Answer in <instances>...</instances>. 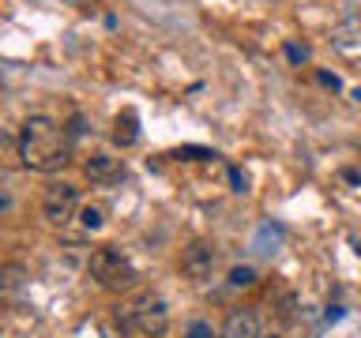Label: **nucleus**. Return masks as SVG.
<instances>
[{
  "label": "nucleus",
  "mask_w": 361,
  "mask_h": 338,
  "mask_svg": "<svg viewBox=\"0 0 361 338\" xmlns=\"http://www.w3.org/2000/svg\"><path fill=\"white\" fill-rule=\"evenodd\" d=\"M354 101H361V87H357V90H354Z\"/></svg>",
  "instance_id": "obj_18"
},
{
  "label": "nucleus",
  "mask_w": 361,
  "mask_h": 338,
  "mask_svg": "<svg viewBox=\"0 0 361 338\" xmlns=\"http://www.w3.org/2000/svg\"><path fill=\"white\" fill-rule=\"evenodd\" d=\"M282 49H286V61H290V64H305V61H309V45L286 42V45H282Z\"/></svg>",
  "instance_id": "obj_13"
},
{
  "label": "nucleus",
  "mask_w": 361,
  "mask_h": 338,
  "mask_svg": "<svg viewBox=\"0 0 361 338\" xmlns=\"http://www.w3.org/2000/svg\"><path fill=\"white\" fill-rule=\"evenodd\" d=\"M185 338H214V327H211L207 320H192L188 331H185Z\"/></svg>",
  "instance_id": "obj_14"
},
{
  "label": "nucleus",
  "mask_w": 361,
  "mask_h": 338,
  "mask_svg": "<svg viewBox=\"0 0 361 338\" xmlns=\"http://www.w3.org/2000/svg\"><path fill=\"white\" fill-rule=\"evenodd\" d=\"M79 222H83V230H90V233L102 230V211L98 207H83L79 211Z\"/></svg>",
  "instance_id": "obj_12"
},
{
  "label": "nucleus",
  "mask_w": 361,
  "mask_h": 338,
  "mask_svg": "<svg viewBox=\"0 0 361 338\" xmlns=\"http://www.w3.org/2000/svg\"><path fill=\"white\" fill-rule=\"evenodd\" d=\"M222 338H259V315L252 308H233L222 323Z\"/></svg>",
  "instance_id": "obj_6"
},
{
  "label": "nucleus",
  "mask_w": 361,
  "mask_h": 338,
  "mask_svg": "<svg viewBox=\"0 0 361 338\" xmlns=\"http://www.w3.org/2000/svg\"><path fill=\"white\" fill-rule=\"evenodd\" d=\"M214 263H219V252H214V244H207V241H192L185 248V256H180V270H185L192 282L211 278Z\"/></svg>",
  "instance_id": "obj_5"
},
{
  "label": "nucleus",
  "mask_w": 361,
  "mask_h": 338,
  "mask_svg": "<svg viewBox=\"0 0 361 338\" xmlns=\"http://www.w3.org/2000/svg\"><path fill=\"white\" fill-rule=\"evenodd\" d=\"M75 207H79V188L75 184H49L45 188V196H42V214L49 222H68L75 214Z\"/></svg>",
  "instance_id": "obj_4"
},
{
  "label": "nucleus",
  "mask_w": 361,
  "mask_h": 338,
  "mask_svg": "<svg viewBox=\"0 0 361 338\" xmlns=\"http://www.w3.org/2000/svg\"><path fill=\"white\" fill-rule=\"evenodd\" d=\"M230 184H233V192H237V196H245V192H248V177H245L237 165H230Z\"/></svg>",
  "instance_id": "obj_15"
},
{
  "label": "nucleus",
  "mask_w": 361,
  "mask_h": 338,
  "mask_svg": "<svg viewBox=\"0 0 361 338\" xmlns=\"http://www.w3.org/2000/svg\"><path fill=\"white\" fill-rule=\"evenodd\" d=\"M279 244H282V225H275V222H264L256 230V241H252V248L259 256H271V252H279Z\"/></svg>",
  "instance_id": "obj_9"
},
{
  "label": "nucleus",
  "mask_w": 361,
  "mask_h": 338,
  "mask_svg": "<svg viewBox=\"0 0 361 338\" xmlns=\"http://www.w3.org/2000/svg\"><path fill=\"white\" fill-rule=\"evenodd\" d=\"M83 173L90 180H113L117 177V158H109V154H90L87 162H83Z\"/></svg>",
  "instance_id": "obj_8"
},
{
  "label": "nucleus",
  "mask_w": 361,
  "mask_h": 338,
  "mask_svg": "<svg viewBox=\"0 0 361 338\" xmlns=\"http://www.w3.org/2000/svg\"><path fill=\"white\" fill-rule=\"evenodd\" d=\"M259 338H279V334H259Z\"/></svg>",
  "instance_id": "obj_19"
},
{
  "label": "nucleus",
  "mask_w": 361,
  "mask_h": 338,
  "mask_svg": "<svg viewBox=\"0 0 361 338\" xmlns=\"http://www.w3.org/2000/svg\"><path fill=\"white\" fill-rule=\"evenodd\" d=\"M346 180H350V184H361V173H357V169H346V173H343Z\"/></svg>",
  "instance_id": "obj_17"
},
{
  "label": "nucleus",
  "mask_w": 361,
  "mask_h": 338,
  "mask_svg": "<svg viewBox=\"0 0 361 338\" xmlns=\"http://www.w3.org/2000/svg\"><path fill=\"white\" fill-rule=\"evenodd\" d=\"M226 282H230L233 289H248V286L256 282V270H252V267H233V270H230V278H226Z\"/></svg>",
  "instance_id": "obj_10"
},
{
  "label": "nucleus",
  "mask_w": 361,
  "mask_h": 338,
  "mask_svg": "<svg viewBox=\"0 0 361 338\" xmlns=\"http://www.w3.org/2000/svg\"><path fill=\"white\" fill-rule=\"evenodd\" d=\"M135 139H140V120H135L132 109H124L117 120H113V143L117 146H132Z\"/></svg>",
  "instance_id": "obj_7"
},
{
  "label": "nucleus",
  "mask_w": 361,
  "mask_h": 338,
  "mask_svg": "<svg viewBox=\"0 0 361 338\" xmlns=\"http://www.w3.org/2000/svg\"><path fill=\"white\" fill-rule=\"evenodd\" d=\"M72 158V135L45 113L23 120L19 128V162L34 173H56Z\"/></svg>",
  "instance_id": "obj_1"
},
{
  "label": "nucleus",
  "mask_w": 361,
  "mask_h": 338,
  "mask_svg": "<svg viewBox=\"0 0 361 338\" xmlns=\"http://www.w3.org/2000/svg\"><path fill=\"white\" fill-rule=\"evenodd\" d=\"M132 323L143 338H162L169 327V308L162 297H143L132 304Z\"/></svg>",
  "instance_id": "obj_3"
},
{
  "label": "nucleus",
  "mask_w": 361,
  "mask_h": 338,
  "mask_svg": "<svg viewBox=\"0 0 361 338\" xmlns=\"http://www.w3.org/2000/svg\"><path fill=\"white\" fill-rule=\"evenodd\" d=\"M87 267H90V278H98V286H106V289H128L135 282V267L121 256V248H109V244L94 248Z\"/></svg>",
  "instance_id": "obj_2"
},
{
  "label": "nucleus",
  "mask_w": 361,
  "mask_h": 338,
  "mask_svg": "<svg viewBox=\"0 0 361 338\" xmlns=\"http://www.w3.org/2000/svg\"><path fill=\"white\" fill-rule=\"evenodd\" d=\"M173 158H185V162H207V158H214V151H207V146H180V151H173Z\"/></svg>",
  "instance_id": "obj_11"
},
{
  "label": "nucleus",
  "mask_w": 361,
  "mask_h": 338,
  "mask_svg": "<svg viewBox=\"0 0 361 338\" xmlns=\"http://www.w3.org/2000/svg\"><path fill=\"white\" fill-rule=\"evenodd\" d=\"M316 79H320V83H324L327 90H338V87H343V83H338V75H335V72H316Z\"/></svg>",
  "instance_id": "obj_16"
}]
</instances>
